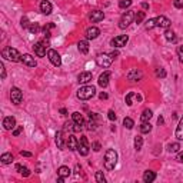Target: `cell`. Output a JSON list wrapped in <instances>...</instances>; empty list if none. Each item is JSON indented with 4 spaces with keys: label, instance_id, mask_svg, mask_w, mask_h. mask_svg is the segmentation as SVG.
Returning a JSON list of instances; mask_svg holds the SVG:
<instances>
[{
    "label": "cell",
    "instance_id": "obj_1",
    "mask_svg": "<svg viewBox=\"0 0 183 183\" xmlns=\"http://www.w3.org/2000/svg\"><path fill=\"white\" fill-rule=\"evenodd\" d=\"M118 163V153L113 149H107L105 153V167L107 170H113Z\"/></svg>",
    "mask_w": 183,
    "mask_h": 183
},
{
    "label": "cell",
    "instance_id": "obj_2",
    "mask_svg": "<svg viewBox=\"0 0 183 183\" xmlns=\"http://www.w3.org/2000/svg\"><path fill=\"white\" fill-rule=\"evenodd\" d=\"M1 56L3 59H7L10 62H22V54L14 47H4L1 50Z\"/></svg>",
    "mask_w": 183,
    "mask_h": 183
},
{
    "label": "cell",
    "instance_id": "obj_3",
    "mask_svg": "<svg viewBox=\"0 0 183 183\" xmlns=\"http://www.w3.org/2000/svg\"><path fill=\"white\" fill-rule=\"evenodd\" d=\"M96 94V89L93 86H83L77 90V97L80 100H89Z\"/></svg>",
    "mask_w": 183,
    "mask_h": 183
},
{
    "label": "cell",
    "instance_id": "obj_4",
    "mask_svg": "<svg viewBox=\"0 0 183 183\" xmlns=\"http://www.w3.org/2000/svg\"><path fill=\"white\" fill-rule=\"evenodd\" d=\"M135 19V13H133V10H127L126 13L122 14V17L119 20V27L120 29H126V27H129L132 22Z\"/></svg>",
    "mask_w": 183,
    "mask_h": 183
},
{
    "label": "cell",
    "instance_id": "obj_5",
    "mask_svg": "<svg viewBox=\"0 0 183 183\" xmlns=\"http://www.w3.org/2000/svg\"><path fill=\"white\" fill-rule=\"evenodd\" d=\"M89 150H90V147H89V142H87L86 136H80L79 144H77V152L82 156H87V155H89Z\"/></svg>",
    "mask_w": 183,
    "mask_h": 183
},
{
    "label": "cell",
    "instance_id": "obj_6",
    "mask_svg": "<svg viewBox=\"0 0 183 183\" xmlns=\"http://www.w3.org/2000/svg\"><path fill=\"white\" fill-rule=\"evenodd\" d=\"M112 62H113V57L110 54H106V53H102V54H99L96 57V63L100 67H109L112 65Z\"/></svg>",
    "mask_w": 183,
    "mask_h": 183
},
{
    "label": "cell",
    "instance_id": "obj_7",
    "mask_svg": "<svg viewBox=\"0 0 183 183\" xmlns=\"http://www.w3.org/2000/svg\"><path fill=\"white\" fill-rule=\"evenodd\" d=\"M10 99H12V103L13 105H20L22 100H23V92L20 90L19 87H12V90H10Z\"/></svg>",
    "mask_w": 183,
    "mask_h": 183
},
{
    "label": "cell",
    "instance_id": "obj_8",
    "mask_svg": "<svg viewBox=\"0 0 183 183\" xmlns=\"http://www.w3.org/2000/svg\"><path fill=\"white\" fill-rule=\"evenodd\" d=\"M47 57L52 62V65H54L56 67H59V66L62 65V57H60V54L56 52V50L49 49V50H47Z\"/></svg>",
    "mask_w": 183,
    "mask_h": 183
},
{
    "label": "cell",
    "instance_id": "obj_9",
    "mask_svg": "<svg viewBox=\"0 0 183 183\" xmlns=\"http://www.w3.org/2000/svg\"><path fill=\"white\" fill-rule=\"evenodd\" d=\"M129 42V36L127 34H122V36H116L115 39H112V46L113 47H123L126 46V43Z\"/></svg>",
    "mask_w": 183,
    "mask_h": 183
},
{
    "label": "cell",
    "instance_id": "obj_10",
    "mask_svg": "<svg viewBox=\"0 0 183 183\" xmlns=\"http://www.w3.org/2000/svg\"><path fill=\"white\" fill-rule=\"evenodd\" d=\"M155 22H156V27H163V29H169L172 25V22L166 16H159L155 19Z\"/></svg>",
    "mask_w": 183,
    "mask_h": 183
},
{
    "label": "cell",
    "instance_id": "obj_11",
    "mask_svg": "<svg viewBox=\"0 0 183 183\" xmlns=\"http://www.w3.org/2000/svg\"><path fill=\"white\" fill-rule=\"evenodd\" d=\"M142 77H143V73L140 72L139 69H132L130 72L127 73V79L130 82H137V80H140Z\"/></svg>",
    "mask_w": 183,
    "mask_h": 183
},
{
    "label": "cell",
    "instance_id": "obj_12",
    "mask_svg": "<svg viewBox=\"0 0 183 183\" xmlns=\"http://www.w3.org/2000/svg\"><path fill=\"white\" fill-rule=\"evenodd\" d=\"M33 49H34V53H36L39 57L46 56V45L43 43V42H37L36 45L33 46Z\"/></svg>",
    "mask_w": 183,
    "mask_h": 183
},
{
    "label": "cell",
    "instance_id": "obj_13",
    "mask_svg": "<svg viewBox=\"0 0 183 183\" xmlns=\"http://www.w3.org/2000/svg\"><path fill=\"white\" fill-rule=\"evenodd\" d=\"M22 62L25 63L26 66H29V67H36V60H34V57H33L32 54H29V53H26V54H22Z\"/></svg>",
    "mask_w": 183,
    "mask_h": 183
},
{
    "label": "cell",
    "instance_id": "obj_14",
    "mask_svg": "<svg viewBox=\"0 0 183 183\" xmlns=\"http://www.w3.org/2000/svg\"><path fill=\"white\" fill-rule=\"evenodd\" d=\"M14 126H16V119L13 116H7L3 119V127L6 130H12V129H14Z\"/></svg>",
    "mask_w": 183,
    "mask_h": 183
},
{
    "label": "cell",
    "instance_id": "obj_15",
    "mask_svg": "<svg viewBox=\"0 0 183 183\" xmlns=\"http://www.w3.org/2000/svg\"><path fill=\"white\" fill-rule=\"evenodd\" d=\"M99 34H100V30H99L97 27H89V29H86V37L89 40L97 39Z\"/></svg>",
    "mask_w": 183,
    "mask_h": 183
},
{
    "label": "cell",
    "instance_id": "obj_16",
    "mask_svg": "<svg viewBox=\"0 0 183 183\" xmlns=\"http://www.w3.org/2000/svg\"><path fill=\"white\" fill-rule=\"evenodd\" d=\"M105 19V13L102 10H93L90 13V20L93 23H97V22H102Z\"/></svg>",
    "mask_w": 183,
    "mask_h": 183
},
{
    "label": "cell",
    "instance_id": "obj_17",
    "mask_svg": "<svg viewBox=\"0 0 183 183\" xmlns=\"http://www.w3.org/2000/svg\"><path fill=\"white\" fill-rule=\"evenodd\" d=\"M77 144H79V140H76V137L70 135V136L67 137V140H66V146L69 147V150H77Z\"/></svg>",
    "mask_w": 183,
    "mask_h": 183
},
{
    "label": "cell",
    "instance_id": "obj_18",
    "mask_svg": "<svg viewBox=\"0 0 183 183\" xmlns=\"http://www.w3.org/2000/svg\"><path fill=\"white\" fill-rule=\"evenodd\" d=\"M40 12L45 14H50L52 13V3L49 0H42V3H40Z\"/></svg>",
    "mask_w": 183,
    "mask_h": 183
},
{
    "label": "cell",
    "instance_id": "obj_19",
    "mask_svg": "<svg viewBox=\"0 0 183 183\" xmlns=\"http://www.w3.org/2000/svg\"><path fill=\"white\" fill-rule=\"evenodd\" d=\"M109 79H110V73L103 72L102 74H100V77H99V86L107 87V85H109Z\"/></svg>",
    "mask_w": 183,
    "mask_h": 183
},
{
    "label": "cell",
    "instance_id": "obj_20",
    "mask_svg": "<svg viewBox=\"0 0 183 183\" xmlns=\"http://www.w3.org/2000/svg\"><path fill=\"white\" fill-rule=\"evenodd\" d=\"M92 77H93V74H92L90 72H83L79 74V83H83V85H86V83H89L92 80Z\"/></svg>",
    "mask_w": 183,
    "mask_h": 183
},
{
    "label": "cell",
    "instance_id": "obj_21",
    "mask_svg": "<svg viewBox=\"0 0 183 183\" xmlns=\"http://www.w3.org/2000/svg\"><path fill=\"white\" fill-rule=\"evenodd\" d=\"M77 49L82 54H86V53L89 52V42L87 40H80L77 43Z\"/></svg>",
    "mask_w": 183,
    "mask_h": 183
},
{
    "label": "cell",
    "instance_id": "obj_22",
    "mask_svg": "<svg viewBox=\"0 0 183 183\" xmlns=\"http://www.w3.org/2000/svg\"><path fill=\"white\" fill-rule=\"evenodd\" d=\"M72 119L73 122L76 124H80V126H85V119H83V116H82V113H79V112H74L72 115Z\"/></svg>",
    "mask_w": 183,
    "mask_h": 183
},
{
    "label": "cell",
    "instance_id": "obj_23",
    "mask_svg": "<svg viewBox=\"0 0 183 183\" xmlns=\"http://www.w3.org/2000/svg\"><path fill=\"white\" fill-rule=\"evenodd\" d=\"M156 179V173L155 172H152V170H146L144 172V175H143V180L146 183H150V182H153Z\"/></svg>",
    "mask_w": 183,
    "mask_h": 183
},
{
    "label": "cell",
    "instance_id": "obj_24",
    "mask_svg": "<svg viewBox=\"0 0 183 183\" xmlns=\"http://www.w3.org/2000/svg\"><path fill=\"white\" fill-rule=\"evenodd\" d=\"M70 173H72V170L69 169L67 166H60L59 170H57V175H59V176H62V177H65V179L70 176Z\"/></svg>",
    "mask_w": 183,
    "mask_h": 183
},
{
    "label": "cell",
    "instance_id": "obj_25",
    "mask_svg": "<svg viewBox=\"0 0 183 183\" xmlns=\"http://www.w3.org/2000/svg\"><path fill=\"white\" fill-rule=\"evenodd\" d=\"M56 144L59 149L65 147V137H63V132H57L56 133Z\"/></svg>",
    "mask_w": 183,
    "mask_h": 183
},
{
    "label": "cell",
    "instance_id": "obj_26",
    "mask_svg": "<svg viewBox=\"0 0 183 183\" xmlns=\"http://www.w3.org/2000/svg\"><path fill=\"white\" fill-rule=\"evenodd\" d=\"M0 160H1L3 164L12 163V162H13V155H12V153H3V155L0 156Z\"/></svg>",
    "mask_w": 183,
    "mask_h": 183
},
{
    "label": "cell",
    "instance_id": "obj_27",
    "mask_svg": "<svg viewBox=\"0 0 183 183\" xmlns=\"http://www.w3.org/2000/svg\"><path fill=\"white\" fill-rule=\"evenodd\" d=\"M175 135L179 140H183V118L180 119V122H179V126L176 127V132H175Z\"/></svg>",
    "mask_w": 183,
    "mask_h": 183
},
{
    "label": "cell",
    "instance_id": "obj_28",
    "mask_svg": "<svg viewBox=\"0 0 183 183\" xmlns=\"http://www.w3.org/2000/svg\"><path fill=\"white\" fill-rule=\"evenodd\" d=\"M152 116H153V113H152V110H149V109H146V110H143V113L140 115V120L142 122H149L152 119Z\"/></svg>",
    "mask_w": 183,
    "mask_h": 183
},
{
    "label": "cell",
    "instance_id": "obj_29",
    "mask_svg": "<svg viewBox=\"0 0 183 183\" xmlns=\"http://www.w3.org/2000/svg\"><path fill=\"white\" fill-rule=\"evenodd\" d=\"M16 169H17V172H19L22 176H30V170L27 169V167H25V166H22V164H16Z\"/></svg>",
    "mask_w": 183,
    "mask_h": 183
},
{
    "label": "cell",
    "instance_id": "obj_30",
    "mask_svg": "<svg viewBox=\"0 0 183 183\" xmlns=\"http://www.w3.org/2000/svg\"><path fill=\"white\" fill-rule=\"evenodd\" d=\"M164 39L167 40V42H176V34H175V32L173 30H166L164 32Z\"/></svg>",
    "mask_w": 183,
    "mask_h": 183
},
{
    "label": "cell",
    "instance_id": "obj_31",
    "mask_svg": "<svg viewBox=\"0 0 183 183\" xmlns=\"http://www.w3.org/2000/svg\"><path fill=\"white\" fill-rule=\"evenodd\" d=\"M150 130H152V124L149 122H142V124H140V132L142 133H149Z\"/></svg>",
    "mask_w": 183,
    "mask_h": 183
},
{
    "label": "cell",
    "instance_id": "obj_32",
    "mask_svg": "<svg viewBox=\"0 0 183 183\" xmlns=\"http://www.w3.org/2000/svg\"><path fill=\"white\" fill-rule=\"evenodd\" d=\"M143 146V137L142 136H136L135 137V149L136 150H140Z\"/></svg>",
    "mask_w": 183,
    "mask_h": 183
},
{
    "label": "cell",
    "instance_id": "obj_33",
    "mask_svg": "<svg viewBox=\"0 0 183 183\" xmlns=\"http://www.w3.org/2000/svg\"><path fill=\"white\" fill-rule=\"evenodd\" d=\"M54 29V25L53 23H47L45 27H43V34H45L46 37H50V30Z\"/></svg>",
    "mask_w": 183,
    "mask_h": 183
},
{
    "label": "cell",
    "instance_id": "obj_34",
    "mask_svg": "<svg viewBox=\"0 0 183 183\" xmlns=\"http://www.w3.org/2000/svg\"><path fill=\"white\" fill-rule=\"evenodd\" d=\"M136 97V94L133 93V92H129L127 94H126V105L127 106H132L133 105V99Z\"/></svg>",
    "mask_w": 183,
    "mask_h": 183
},
{
    "label": "cell",
    "instance_id": "obj_35",
    "mask_svg": "<svg viewBox=\"0 0 183 183\" xmlns=\"http://www.w3.org/2000/svg\"><path fill=\"white\" fill-rule=\"evenodd\" d=\"M123 126L126 127V129H133V126H135V122H133L130 118H124L123 119Z\"/></svg>",
    "mask_w": 183,
    "mask_h": 183
},
{
    "label": "cell",
    "instance_id": "obj_36",
    "mask_svg": "<svg viewBox=\"0 0 183 183\" xmlns=\"http://www.w3.org/2000/svg\"><path fill=\"white\" fill-rule=\"evenodd\" d=\"M132 6V0H120L119 1V7L120 9H127Z\"/></svg>",
    "mask_w": 183,
    "mask_h": 183
},
{
    "label": "cell",
    "instance_id": "obj_37",
    "mask_svg": "<svg viewBox=\"0 0 183 183\" xmlns=\"http://www.w3.org/2000/svg\"><path fill=\"white\" fill-rule=\"evenodd\" d=\"M143 19H144V12H137V13L135 14V22H136L137 25H139V23H142Z\"/></svg>",
    "mask_w": 183,
    "mask_h": 183
},
{
    "label": "cell",
    "instance_id": "obj_38",
    "mask_svg": "<svg viewBox=\"0 0 183 183\" xmlns=\"http://www.w3.org/2000/svg\"><path fill=\"white\" fill-rule=\"evenodd\" d=\"M96 180H97L99 183H105L106 182V177H105V175H103V172H96Z\"/></svg>",
    "mask_w": 183,
    "mask_h": 183
},
{
    "label": "cell",
    "instance_id": "obj_39",
    "mask_svg": "<svg viewBox=\"0 0 183 183\" xmlns=\"http://www.w3.org/2000/svg\"><path fill=\"white\" fill-rule=\"evenodd\" d=\"M39 30H40V27H39V25H37V23H32V25L29 26V32L33 33V34H36Z\"/></svg>",
    "mask_w": 183,
    "mask_h": 183
},
{
    "label": "cell",
    "instance_id": "obj_40",
    "mask_svg": "<svg viewBox=\"0 0 183 183\" xmlns=\"http://www.w3.org/2000/svg\"><path fill=\"white\" fill-rule=\"evenodd\" d=\"M179 149H180V144H179V143L169 144V152H170V153H176V152H179Z\"/></svg>",
    "mask_w": 183,
    "mask_h": 183
},
{
    "label": "cell",
    "instance_id": "obj_41",
    "mask_svg": "<svg viewBox=\"0 0 183 183\" xmlns=\"http://www.w3.org/2000/svg\"><path fill=\"white\" fill-rule=\"evenodd\" d=\"M96 129V119H90L87 122V130H94Z\"/></svg>",
    "mask_w": 183,
    "mask_h": 183
},
{
    "label": "cell",
    "instance_id": "obj_42",
    "mask_svg": "<svg viewBox=\"0 0 183 183\" xmlns=\"http://www.w3.org/2000/svg\"><path fill=\"white\" fill-rule=\"evenodd\" d=\"M153 27H156V22H155V19L147 20V22H146V29L150 30V29H153Z\"/></svg>",
    "mask_w": 183,
    "mask_h": 183
},
{
    "label": "cell",
    "instance_id": "obj_43",
    "mask_svg": "<svg viewBox=\"0 0 183 183\" xmlns=\"http://www.w3.org/2000/svg\"><path fill=\"white\" fill-rule=\"evenodd\" d=\"M177 56H179L180 63H183V46H179V47H177Z\"/></svg>",
    "mask_w": 183,
    "mask_h": 183
},
{
    "label": "cell",
    "instance_id": "obj_44",
    "mask_svg": "<svg viewBox=\"0 0 183 183\" xmlns=\"http://www.w3.org/2000/svg\"><path fill=\"white\" fill-rule=\"evenodd\" d=\"M156 76L157 77H166V72L163 69H156Z\"/></svg>",
    "mask_w": 183,
    "mask_h": 183
},
{
    "label": "cell",
    "instance_id": "obj_45",
    "mask_svg": "<svg viewBox=\"0 0 183 183\" xmlns=\"http://www.w3.org/2000/svg\"><path fill=\"white\" fill-rule=\"evenodd\" d=\"M173 4L176 9H183V0H173Z\"/></svg>",
    "mask_w": 183,
    "mask_h": 183
},
{
    "label": "cell",
    "instance_id": "obj_46",
    "mask_svg": "<svg viewBox=\"0 0 183 183\" xmlns=\"http://www.w3.org/2000/svg\"><path fill=\"white\" fill-rule=\"evenodd\" d=\"M22 132H23V126H19V127H16V129H13V136H19Z\"/></svg>",
    "mask_w": 183,
    "mask_h": 183
},
{
    "label": "cell",
    "instance_id": "obj_47",
    "mask_svg": "<svg viewBox=\"0 0 183 183\" xmlns=\"http://www.w3.org/2000/svg\"><path fill=\"white\" fill-rule=\"evenodd\" d=\"M22 26L25 27V29H29V26H30V23H29V20H27V17H23V19H22Z\"/></svg>",
    "mask_w": 183,
    "mask_h": 183
},
{
    "label": "cell",
    "instance_id": "obj_48",
    "mask_svg": "<svg viewBox=\"0 0 183 183\" xmlns=\"http://www.w3.org/2000/svg\"><path fill=\"white\" fill-rule=\"evenodd\" d=\"M107 118L110 119V120H116V113L113 110H109L107 112Z\"/></svg>",
    "mask_w": 183,
    "mask_h": 183
},
{
    "label": "cell",
    "instance_id": "obj_49",
    "mask_svg": "<svg viewBox=\"0 0 183 183\" xmlns=\"http://www.w3.org/2000/svg\"><path fill=\"white\" fill-rule=\"evenodd\" d=\"M0 70H1V79L6 77V69H4V65L0 63Z\"/></svg>",
    "mask_w": 183,
    "mask_h": 183
},
{
    "label": "cell",
    "instance_id": "obj_50",
    "mask_svg": "<svg viewBox=\"0 0 183 183\" xmlns=\"http://www.w3.org/2000/svg\"><path fill=\"white\" fill-rule=\"evenodd\" d=\"M176 160L177 162H180V163H183V152H179V153H177Z\"/></svg>",
    "mask_w": 183,
    "mask_h": 183
},
{
    "label": "cell",
    "instance_id": "obj_51",
    "mask_svg": "<svg viewBox=\"0 0 183 183\" xmlns=\"http://www.w3.org/2000/svg\"><path fill=\"white\" fill-rule=\"evenodd\" d=\"M93 150L94 152L100 150V143H99V142H94V143H93Z\"/></svg>",
    "mask_w": 183,
    "mask_h": 183
},
{
    "label": "cell",
    "instance_id": "obj_52",
    "mask_svg": "<svg viewBox=\"0 0 183 183\" xmlns=\"http://www.w3.org/2000/svg\"><path fill=\"white\" fill-rule=\"evenodd\" d=\"M99 97L102 99V100H106V99L109 97V96H107V93H105V92H102V93L99 94Z\"/></svg>",
    "mask_w": 183,
    "mask_h": 183
},
{
    "label": "cell",
    "instance_id": "obj_53",
    "mask_svg": "<svg viewBox=\"0 0 183 183\" xmlns=\"http://www.w3.org/2000/svg\"><path fill=\"white\" fill-rule=\"evenodd\" d=\"M20 155H22V156H26V157H30L32 156V153H30V152H20Z\"/></svg>",
    "mask_w": 183,
    "mask_h": 183
},
{
    "label": "cell",
    "instance_id": "obj_54",
    "mask_svg": "<svg viewBox=\"0 0 183 183\" xmlns=\"http://www.w3.org/2000/svg\"><path fill=\"white\" fill-rule=\"evenodd\" d=\"M74 170H76V175H80V166H79V164H76Z\"/></svg>",
    "mask_w": 183,
    "mask_h": 183
},
{
    "label": "cell",
    "instance_id": "obj_55",
    "mask_svg": "<svg viewBox=\"0 0 183 183\" xmlns=\"http://www.w3.org/2000/svg\"><path fill=\"white\" fill-rule=\"evenodd\" d=\"M110 56L113 57V59H115V57H118V56H119V53H118V52H112V53H110Z\"/></svg>",
    "mask_w": 183,
    "mask_h": 183
},
{
    "label": "cell",
    "instance_id": "obj_56",
    "mask_svg": "<svg viewBox=\"0 0 183 183\" xmlns=\"http://www.w3.org/2000/svg\"><path fill=\"white\" fill-rule=\"evenodd\" d=\"M60 115L66 116V115H67V110H66V109H60Z\"/></svg>",
    "mask_w": 183,
    "mask_h": 183
},
{
    "label": "cell",
    "instance_id": "obj_57",
    "mask_svg": "<svg viewBox=\"0 0 183 183\" xmlns=\"http://www.w3.org/2000/svg\"><path fill=\"white\" fill-rule=\"evenodd\" d=\"M142 7H143L144 10H147V9H149V4H147V3H142Z\"/></svg>",
    "mask_w": 183,
    "mask_h": 183
},
{
    "label": "cell",
    "instance_id": "obj_58",
    "mask_svg": "<svg viewBox=\"0 0 183 183\" xmlns=\"http://www.w3.org/2000/svg\"><path fill=\"white\" fill-rule=\"evenodd\" d=\"M57 182H59V183H63V182H65V177L59 176V179H57Z\"/></svg>",
    "mask_w": 183,
    "mask_h": 183
},
{
    "label": "cell",
    "instance_id": "obj_59",
    "mask_svg": "<svg viewBox=\"0 0 183 183\" xmlns=\"http://www.w3.org/2000/svg\"><path fill=\"white\" fill-rule=\"evenodd\" d=\"M157 122H159V124H162V123H163V118H162V116H160V118L157 119Z\"/></svg>",
    "mask_w": 183,
    "mask_h": 183
}]
</instances>
